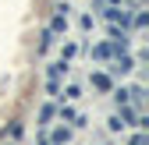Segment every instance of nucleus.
I'll return each instance as SVG.
<instances>
[{
    "label": "nucleus",
    "instance_id": "4",
    "mask_svg": "<svg viewBox=\"0 0 149 145\" xmlns=\"http://www.w3.org/2000/svg\"><path fill=\"white\" fill-rule=\"evenodd\" d=\"M39 145H53V142H50V138H43V142H39Z\"/></svg>",
    "mask_w": 149,
    "mask_h": 145
},
{
    "label": "nucleus",
    "instance_id": "3",
    "mask_svg": "<svg viewBox=\"0 0 149 145\" xmlns=\"http://www.w3.org/2000/svg\"><path fill=\"white\" fill-rule=\"evenodd\" d=\"M132 145H146V135H135V138H132Z\"/></svg>",
    "mask_w": 149,
    "mask_h": 145
},
{
    "label": "nucleus",
    "instance_id": "1",
    "mask_svg": "<svg viewBox=\"0 0 149 145\" xmlns=\"http://www.w3.org/2000/svg\"><path fill=\"white\" fill-rule=\"evenodd\" d=\"M114 71H117V75H128V71H132V57H121V53H117V64H114Z\"/></svg>",
    "mask_w": 149,
    "mask_h": 145
},
{
    "label": "nucleus",
    "instance_id": "2",
    "mask_svg": "<svg viewBox=\"0 0 149 145\" xmlns=\"http://www.w3.org/2000/svg\"><path fill=\"white\" fill-rule=\"evenodd\" d=\"M92 85H96V88H107V85H110V78H107V75H96V78H92Z\"/></svg>",
    "mask_w": 149,
    "mask_h": 145
}]
</instances>
